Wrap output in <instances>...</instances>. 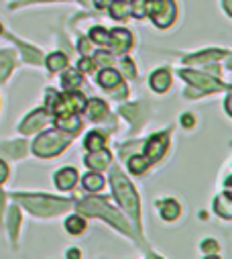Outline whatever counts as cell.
<instances>
[{"label":"cell","instance_id":"ba28073f","mask_svg":"<svg viewBox=\"0 0 232 259\" xmlns=\"http://www.w3.org/2000/svg\"><path fill=\"white\" fill-rule=\"evenodd\" d=\"M110 45L114 53H127L133 45V35L127 29H112L110 31Z\"/></svg>","mask_w":232,"mask_h":259},{"label":"cell","instance_id":"ac0fdd59","mask_svg":"<svg viewBox=\"0 0 232 259\" xmlns=\"http://www.w3.org/2000/svg\"><path fill=\"white\" fill-rule=\"evenodd\" d=\"M228 51H216V49H208L204 53H198V55H190L186 57V63H204V61H216L220 57H226Z\"/></svg>","mask_w":232,"mask_h":259},{"label":"cell","instance_id":"d590c367","mask_svg":"<svg viewBox=\"0 0 232 259\" xmlns=\"http://www.w3.org/2000/svg\"><path fill=\"white\" fill-rule=\"evenodd\" d=\"M182 124H186V126H194V116H192V114H184V116H182Z\"/></svg>","mask_w":232,"mask_h":259},{"label":"cell","instance_id":"603a6c76","mask_svg":"<svg viewBox=\"0 0 232 259\" xmlns=\"http://www.w3.org/2000/svg\"><path fill=\"white\" fill-rule=\"evenodd\" d=\"M62 84H64L66 90H76V88H80V86H82V76H80V72L68 70V72L64 74V78H62Z\"/></svg>","mask_w":232,"mask_h":259},{"label":"cell","instance_id":"6da1fadb","mask_svg":"<svg viewBox=\"0 0 232 259\" xmlns=\"http://www.w3.org/2000/svg\"><path fill=\"white\" fill-rule=\"evenodd\" d=\"M110 182H112V188H114V196L119 198L121 206L135 219V223H137V227H139V214H141V210H139V198H137V192L133 190L131 182H129L127 176H125L123 171H119V169H112Z\"/></svg>","mask_w":232,"mask_h":259},{"label":"cell","instance_id":"7a4b0ae2","mask_svg":"<svg viewBox=\"0 0 232 259\" xmlns=\"http://www.w3.org/2000/svg\"><path fill=\"white\" fill-rule=\"evenodd\" d=\"M17 198L37 217H53L70 208V200L51 198L45 194H39V196H35V194H17Z\"/></svg>","mask_w":232,"mask_h":259},{"label":"cell","instance_id":"b9f144b4","mask_svg":"<svg viewBox=\"0 0 232 259\" xmlns=\"http://www.w3.org/2000/svg\"><path fill=\"white\" fill-rule=\"evenodd\" d=\"M25 3H33V0H25Z\"/></svg>","mask_w":232,"mask_h":259},{"label":"cell","instance_id":"484cf974","mask_svg":"<svg viewBox=\"0 0 232 259\" xmlns=\"http://www.w3.org/2000/svg\"><path fill=\"white\" fill-rule=\"evenodd\" d=\"M147 167H149V161H147L145 155H135V157L129 159V169L133 174H143Z\"/></svg>","mask_w":232,"mask_h":259},{"label":"cell","instance_id":"5bb4252c","mask_svg":"<svg viewBox=\"0 0 232 259\" xmlns=\"http://www.w3.org/2000/svg\"><path fill=\"white\" fill-rule=\"evenodd\" d=\"M84 110H86V114H88V118H92V120H102L106 114H108V106H106V102H102V100H98V98H92L90 102H88V106H84Z\"/></svg>","mask_w":232,"mask_h":259},{"label":"cell","instance_id":"4fadbf2b","mask_svg":"<svg viewBox=\"0 0 232 259\" xmlns=\"http://www.w3.org/2000/svg\"><path fill=\"white\" fill-rule=\"evenodd\" d=\"M232 198H230V192H224V194H220V196L214 200V210H216V214H220L224 221H230V217H232V202H230Z\"/></svg>","mask_w":232,"mask_h":259},{"label":"cell","instance_id":"d6a6232c","mask_svg":"<svg viewBox=\"0 0 232 259\" xmlns=\"http://www.w3.org/2000/svg\"><path fill=\"white\" fill-rule=\"evenodd\" d=\"M94 70V59H90V57H84L82 61H80V72H84V74H90Z\"/></svg>","mask_w":232,"mask_h":259},{"label":"cell","instance_id":"9a60e30c","mask_svg":"<svg viewBox=\"0 0 232 259\" xmlns=\"http://www.w3.org/2000/svg\"><path fill=\"white\" fill-rule=\"evenodd\" d=\"M98 84L108 88V90H112V88H116L121 84V74L116 70H112V68H104L100 72V76H98Z\"/></svg>","mask_w":232,"mask_h":259},{"label":"cell","instance_id":"9c48e42d","mask_svg":"<svg viewBox=\"0 0 232 259\" xmlns=\"http://www.w3.org/2000/svg\"><path fill=\"white\" fill-rule=\"evenodd\" d=\"M45 122H49V110H47V108H41V110L29 114V116L25 118V122H23L19 128H21V133L31 135V133L37 131V128H41Z\"/></svg>","mask_w":232,"mask_h":259},{"label":"cell","instance_id":"7402d4cb","mask_svg":"<svg viewBox=\"0 0 232 259\" xmlns=\"http://www.w3.org/2000/svg\"><path fill=\"white\" fill-rule=\"evenodd\" d=\"M47 68L51 72H60V70H66L68 68V57L64 53H51L47 57Z\"/></svg>","mask_w":232,"mask_h":259},{"label":"cell","instance_id":"d6986e66","mask_svg":"<svg viewBox=\"0 0 232 259\" xmlns=\"http://www.w3.org/2000/svg\"><path fill=\"white\" fill-rule=\"evenodd\" d=\"M159 210H161V217L165 221H176L180 217V204L176 200H161L159 202Z\"/></svg>","mask_w":232,"mask_h":259},{"label":"cell","instance_id":"44dd1931","mask_svg":"<svg viewBox=\"0 0 232 259\" xmlns=\"http://www.w3.org/2000/svg\"><path fill=\"white\" fill-rule=\"evenodd\" d=\"M82 184H84L86 190H90V192H98V190L104 188V178H102L100 174L92 171V174H86V176H84Z\"/></svg>","mask_w":232,"mask_h":259},{"label":"cell","instance_id":"74e56055","mask_svg":"<svg viewBox=\"0 0 232 259\" xmlns=\"http://www.w3.org/2000/svg\"><path fill=\"white\" fill-rule=\"evenodd\" d=\"M110 3H112V0H94V5H96L98 9H106Z\"/></svg>","mask_w":232,"mask_h":259},{"label":"cell","instance_id":"277c9868","mask_svg":"<svg viewBox=\"0 0 232 259\" xmlns=\"http://www.w3.org/2000/svg\"><path fill=\"white\" fill-rule=\"evenodd\" d=\"M76 206H78V210H82V212H86V214H94V217L106 219V221H108L110 225H114L116 229H121L123 233L131 235V229H129L127 221H125L119 212H116V210H112L110 206H106L102 200H98V198H88V200L78 202Z\"/></svg>","mask_w":232,"mask_h":259},{"label":"cell","instance_id":"f1b7e54d","mask_svg":"<svg viewBox=\"0 0 232 259\" xmlns=\"http://www.w3.org/2000/svg\"><path fill=\"white\" fill-rule=\"evenodd\" d=\"M131 15L135 19H145L147 17V0H131Z\"/></svg>","mask_w":232,"mask_h":259},{"label":"cell","instance_id":"8fae6325","mask_svg":"<svg viewBox=\"0 0 232 259\" xmlns=\"http://www.w3.org/2000/svg\"><path fill=\"white\" fill-rule=\"evenodd\" d=\"M76 182H78V174L74 167H64L55 174V184L60 190H72L76 186Z\"/></svg>","mask_w":232,"mask_h":259},{"label":"cell","instance_id":"5b68a950","mask_svg":"<svg viewBox=\"0 0 232 259\" xmlns=\"http://www.w3.org/2000/svg\"><path fill=\"white\" fill-rule=\"evenodd\" d=\"M147 15L159 29H167L176 21V5L173 0H147Z\"/></svg>","mask_w":232,"mask_h":259},{"label":"cell","instance_id":"ab89813d","mask_svg":"<svg viewBox=\"0 0 232 259\" xmlns=\"http://www.w3.org/2000/svg\"><path fill=\"white\" fill-rule=\"evenodd\" d=\"M224 9H226V13H230V0H224Z\"/></svg>","mask_w":232,"mask_h":259},{"label":"cell","instance_id":"f546056e","mask_svg":"<svg viewBox=\"0 0 232 259\" xmlns=\"http://www.w3.org/2000/svg\"><path fill=\"white\" fill-rule=\"evenodd\" d=\"M19 208H11V217H9V229H11V237L17 239V233H19Z\"/></svg>","mask_w":232,"mask_h":259},{"label":"cell","instance_id":"ffe728a7","mask_svg":"<svg viewBox=\"0 0 232 259\" xmlns=\"http://www.w3.org/2000/svg\"><path fill=\"white\" fill-rule=\"evenodd\" d=\"M84 143H86V149L88 151H96V149H102L106 145V137H104V133L92 131V133L86 135V141Z\"/></svg>","mask_w":232,"mask_h":259},{"label":"cell","instance_id":"e575fe53","mask_svg":"<svg viewBox=\"0 0 232 259\" xmlns=\"http://www.w3.org/2000/svg\"><path fill=\"white\" fill-rule=\"evenodd\" d=\"M7 178H9V167L5 161H0V184H3Z\"/></svg>","mask_w":232,"mask_h":259},{"label":"cell","instance_id":"4dcf8cb0","mask_svg":"<svg viewBox=\"0 0 232 259\" xmlns=\"http://www.w3.org/2000/svg\"><path fill=\"white\" fill-rule=\"evenodd\" d=\"M121 70H123V74L127 76V78H137V70H135V66H133V61L129 59V57H125L123 61H121Z\"/></svg>","mask_w":232,"mask_h":259},{"label":"cell","instance_id":"8992f818","mask_svg":"<svg viewBox=\"0 0 232 259\" xmlns=\"http://www.w3.org/2000/svg\"><path fill=\"white\" fill-rule=\"evenodd\" d=\"M180 76L184 80H188L192 84V88H198V94L204 92H214L220 88H228V84H220L216 78H212L210 74H200V72H192V70H182Z\"/></svg>","mask_w":232,"mask_h":259},{"label":"cell","instance_id":"52a82bcc","mask_svg":"<svg viewBox=\"0 0 232 259\" xmlns=\"http://www.w3.org/2000/svg\"><path fill=\"white\" fill-rule=\"evenodd\" d=\"M167 145H169V135H167V133L153 135V137L145 143V151H143V153H145V157H147V161H149V163L159 161V159L163 157V153H165Z\"/></svg>","mask_w":232,"mask_h":259},{"label":"cell","instance_id":"83f0119b","mask_svg":"<svg viewBox=\"0 0 232 259\" xmlns=\"http://www.w3.org/2000/svg\"><path fill=\"white\" fill-rule=\"evenodd\" d=\"M3 149L7 151L9 157H21V155L27 151V145H25V141H15V143L3 145Z\"/></svg>","mask_w":232,"mask_h":259},{"label":"cell","instance_id":"7bdbcfd3","mask_svg":"<svg viewBox=\"0 0 232 259\" xmlns=\"http://www.w3.org/2000/svg\"><path fill=\"white\" fill-rule=\"evenodd\" d=\"M0 33H3V29H0Z\"/></svg>","mask_w":232,"mask_h":259},{"label":"cell","instance_id":"2e32d148","mask_svg":"<svg viewBox=\"0 0 232 259\" xmlns=\"http://www.w3.org/2000/svg\"><path fill=\"white\" fill-rule=\"evenodd\" d=\"M149 84H151V88H153L155 92H165V90L169 88V84H171V76H169L167 70H157V72L151 76Z\"/></svg>","mask_w":232,"mask_h":259},{"label":"cell","instance_id":"7c38bea8","mask_svg":"<svg viewBox=\"0 0 232 259\" xmlns=\"http://www.w3.org/2000/svg\"><path fill=\"white\" fill-rule=\"evenodd\" d=\"M55 126L74 135L76 131H80L82 122H80V118L76 114H55Z\"/></svg>","mask_w":232,"mask_h":259},{"label":"cell","instance_id":"30bf717a","mask_svg":"<svg viewBox=\"0 0 232 259\" xmlns=\"http://www.w3.org/2000/svg\"><path fill=\"white\" fill-rule=\"evenodd\" d=\"M110 161H112V155H110V151H106V149H96V151H92L90 155L84 157V163H86L90 169H94V171L106 169V167L110 165Z\"/></svg>","mask_w":232,"mask_h":259},{"label":"cell","instance_id":"cb8c5ba5","mask_svg":"<svg viewBox=\"0 0 232 259\" xmlns=\"http://www.w3.org/2000/svg\"><path fill=\"white\" fill-rule=\"evenodd\" d=\"M66 229L72 235H82L86 231V221L82 217H68L66 219Z\"/></svg>","mask_w":232,"mask_h":259},{"label":"cell","instance_id":"836d02e7","mask_svg":"<svg viewBox=\"0 0 232 259\" xmlns=\"http://www.w3.org/2000/svg\"><path fill=\"white\" fill-rule=\"evenodd\" d=\"M202 249H204L206 253H214V251H218V243H216V241H204V243H202Z\"/></svg>","mask_w":232,"mask_h":259},{"label":"cell","instance_id":"60d3db41","mask_svg":"<svg viewBox=\"0 0 232 259\" xmlns=\"http://www.w3.org/2000/svg\"><path fill=\"white\" fill-rule=\"evenodd\" d=\"M78 3H82V5H86V0H78Z\"/></svg>","mask_w":232,"mask_h":259},{"label":"cell","instance_id":"d4e9b609","mask_svg":"<svg viewBox=\"0 0 232 259\" xmlns=\"http://www.w3.org/2000/svg\"><path fill=\"white\" fill-rule=\"evenodd\" d=\"M11 70H13V53L0 51V82L9 76Z\"/></svg>","mask_w":232,"mask_h":259},{"label":"cell","instance_id":"4316f807","mask_svg":"<svg viewBox=\"0 0 232 259\" xmlns=\"http://www.w3.org/2000/svg\"><path fill=\"white\" fill-rule=\"evenodd\" d=\"M90 39H92L94 43H98V45H110V33L104 31L102 27H94V29L90 31Z\"/></svg>","mask_w":232,"mask_h":259},{"label":"cell","instance_id":"3957f363","mask_svg":"<svg viewBox=\"0 0 232 259\" xmlns=\"http://www.w3.org/2000/svg\"><path fill=\"white\" fill-rule=\"evenodd\" d=\"M70 143H72V133L57 128V131H47L41 137H37V141L33 143V151L39 157H53L60 155Z\"/></svg>","mask_w":232,"mask_h":259},{"label":"cell","instance_id":"e0dca14e","mask_svg":"<svg viewBox=\"0 0 232 259\" xmlns=\"http://www.w3.org/2000/svg\"><path fill=\"white\" fill-rule=\"evenodd\" d=\"M108 7H110V17L116 21H125L131 15V5L127 0H112Z\"/></svg>","mask_w":232,"mask_h":259},{"label":"cell","instance_id":"1f68e13d","mask_svg":"<svg viewBox=\"0 0 232 259\" xmlns=\"http://www.w3.org/2000/svg\"><path fill=\"white\" fill-rule=\"evenodd\" d=\"M112 63V53H106V51H98L94 55V66H110Z\"/></svg>","mask_w":232,"mask_h":259},{"label":"cell","instance_id":"8d00e7d4","mask_svg":"<svg viewBox=\"0 0 232 259\" xmlns=\"http://www.w3.org/2000/svg\"><path fill=\"white\" fill-rule=\"evenodd\" d=\"M80 51H82L84 55H86V53H90V45H88V41H86V39H82V41H80Z\"/></svg>","mask_w":232,"mask_h":259},{"label":"cell","instance_id":"f35d334b","mask_svg":"<svg viewBox=\"0 0 232 259\" xmlns=\"http://www.w3.org/2000/svg\"><path fill=\"white\" fill-rule=\"evenodd\" d=\"M3 200H5V194L0 192V214H3Z\"/></svg>","mask_w":232,"mask_h":259}]
</instances>
